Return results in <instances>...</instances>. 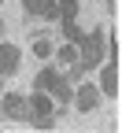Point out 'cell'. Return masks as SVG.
Here are the masks:
<instances>
[{"mask_svg": "<svg viewBox=\"0 0 122 133\" xmlns=\"http://www.w3.org/2000/svg\"><path fill=\"white\" fill-rule=\"evenodd\" d=\"M26 118L37 126V129H52L56 126V115H52V100H48V92H33L30 100H26Z\"/></svg>", "mask_w": 122, "mask_h": 133, "instance_id": "cell-2", "label": "cell"}, {"mask_svg": "<svg viewBox=\"0 0 122 133\" xmlns=\"http://www.w3.org/2000/svg\"><path fill=\"white\" fill-rule=\"evenodd\" d=\"M56 8H59V15H78V0H56Z\"/></svg>", "mask_w": 122, "mask_h": 133, "instance_id": "cell-13", "label": "cell"}, {"mask_svg": "<svg viewBox=\"0 0 122 133\" xmlns=\"http://www.w3.org/2000/svg\"><path fill=\"white\" fill-rule=\"evenodd\" d=\"M19 70V48L15 44H0V78Z\"/></svg>", "mask_w": 122, "mask_h": 133, "instance_id": "cell-6", "label": "cell"}, {"mask_svg": "<svg viewBox=\"0 0 122 133\" xmlns=\"http://www.w3.org/2000/svg\"><path fill=\"white\" fill-rule=\"evenodd\" d=\"M0 111H4V118H26V96H19V92H8L4 100H0Z\"/></svg>", "mask_w": 122, "mask_h": 133, "instance_id": "cell-3", "label": "cell"}, {"mask_svg": "<svg viewBox=\"0 0 122 133\" xmlns=\"http://www.w3.org/2000/svg\"><path fill=\"white\" fill-rule=\"evenodd\" d=\"M100 89H104V92H107L111 100L118 96V66H115V59L107 63V70H104V74H100Z\"/></svg>", "mask_w": 122, "mask_h": 133, "instance_id": "cell-7", "label": "cell"}, {"mask_svg": "<svg viewBox=\"0 0 122 133\" xmlns=\"http://www.w3.org/2000/svg\"><path fill=\"white\" fill-rule=\"evenodd\" d=\"M78 44H81V63H78V70L85 74V70H96L100 66V59H104V30H93V33H81L78 37Z\"/></svg>", "mask_w": 122, "mask_h": 133, "instance_id": "cell-1", "label": "cell"}, {"mask_svg": "<svg viewBox=\"0 0 122 133\" xmlns=\"http://www.w3.org/2000/svg\"><path fill=\"white\" fill-rule=\"evenodd\" d=\"M0 33H4V22H0Z\"/></svg>", "mask_w": 122, "mask_h": 133, "instance_id": "cell-14", "label": "cell"}, {"mask_svg": "<svg viewBox=\"0 0 122 133\" xmlns=\"http://www.w3.org/2000/svg\"><path fill=\"white\" fill-rule=\"evenodd\" d=\"M52 96H56L59 104H70V96H74V92H70V81H67L63 74H59V81H56V85H52Z\"/></svg>", "mask_w": 122, "mask_h": 133, "instance_id": "cell-9", "label": "cell"}, {"mask_svg": "<svg viewBox=\"0 0 122 133\" xmlns=\"http://www.w3.org/2000/svg\"><path fill=\"white\" fill-rule=\"evenodd\" d=\"M0 4H4V0H0Z\"/></svg>", "mask_w": 122, "mask_h": 133, "instance_id": "cell-16", "label": "cell"}, {"mask_svg": "<svg viewBox=\"0 0 122 133\" xmlns=\"http://www.w3.org/2000/svg\"><path fill=\"white\" fill-rule=\"evenodd\" d=\"M70 100L78 104L81 115H89V111H96V104H100V89H93V85H78V96H70Z\"/></svg>", "mask_w": 122, "mask_h": 133, "instance_id": "cell-4", "label": "cell"}, {"mask_svg": "<svg viewBox=\"0 0 122 133\" xmlns=\"http://www.w3.org/2000/svg\"><path fill=\"white\" fill-rule=\"evenodd\" d=\"M33 56H37V59H48L52 56V41L48 37H33Z\"/></svg>", "mask_w": 122, "mask_h": 133, "instance_id": "cell-11", "label": "cell"}, {"mask_svg": "<svg viewBox=\"0 0 122 133\" xmlns=\"http://www.w3.org/2000/svg\"><path fill=\"white\" fill-rule=\"evenodd\" d=\"M59 22H63V33H67V37H70V41L78 44V37H81V30H78V22L70 19V15H59Z\"/></svg>", "mask_w": 122, "mask_h": 133, "instance_id": "cell-10", "label": "cell"}, {"mask_svg": "<svg viewBox=\"0 0 122 133\" xmlns=\"http://www.w3.org/2000/svg\"><path fill=\"white\" fill-rule=\"evenodd\" d=\"M0 118H4V111H0Z\"/></svg>", "mask_w": 122, "mask_h": 133, "instance_id": "cell-15", "label": "cell"}, {"mask_svg": "<svg viewBox=\"0 0 122 133\" xmlns=\"http://www.w3.org/2000/svg\"><path fill=\"white\" fill-rule=\"evenodd\" d=\"M56 56H59V63H74V59H78V48H74V44H59Z\"/></svg>", "mask_w": 122, "mask_h": 133, "instance_id": "cell-12", "label": "cell"}, {"mask_svg": "<svg viewBox=\"0 0 122 133\" xmlns=\"http://www.w3.org/2000/svg\"><path fill=\"white\" fill-rule=\"evenodd\" d=\"M59 81V70H52V66H44V70H37L33 74V85H37L41 92H52V85Z\"/></svg>", "mask_w": 122, "mask_h": 133, "instance_id": "cell-8", "label": "cell"}, {"mask_svg": "<svg viewBox=\"0 0 122 133\" xmlns=\"http://www.w3.org/2000/svg\"><path fill=\"white\" fill-rule=\"evenodd\" d=\"M22 8L33 15V19H59L56 0H22Z\"/></svg>", "mask_w": 122, "mask_h": 133, "instance_id": "cell-5", "label": "cell"}]
</instances>
